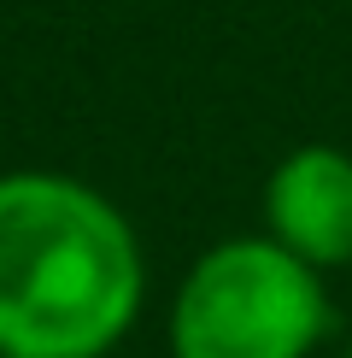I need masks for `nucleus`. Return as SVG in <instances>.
Returning a JSON list of instances; mask_svg holds the SVG:
<instances>
[{
    "label": "nucleus",
    "instance_id": "1",
    "mask_svg": "<svg viewBox=\"0 0 352 358\" xmlns=\"http://www.w3.org/2000/svg\"><path fill=\"white\" fill-rule=\"evenodd\" d=\"M147 259L112 194L0 171V358H106L141 317Z\"/></svg>",
    "mask_w": 352,
    "mask_h": 358
},
{
    "label": "nucleus",
    "instance_id": "2",
    "mask_svg": "<svg viewBox=\"0 0 352 358\" xmlns=\"http://www.w3.org/2000/svg\"><path fill=\"white\" fill-rule=\"evenodd\" d=\"M329 323L323 271L270 235L205 247L170 294L176 358H311Z\"/></svg>",
    "mask_w": 352,
    "mask_h": 358
},
{
    "label": "nucleus",
    "instance_id": "3",
    "mask_svg": "<svg viewBox=\"0 0 352 358\" xmlns=\"http://www.w3.org/2000/svg\"><path fill=\"white\" fill-rule=\"evenodd\" d=\"M264 235L317 271L352 264V153L300 141L264 176Z\"/></svg>",
    "mask_w": 352,
    "mask_h": 358
},
{
    "label": "nucleus",
    "instance_id": "4",
    "mask_svg": "<svg viewBox=\"0 0 352 358\" xmlns=\"http://www.w3.org/2000/svg\"><path fill=\"white\" fill-rule=\"evenodd\" d=\"M346 358H352V341H346Z\"/></svg>",
    "mask_w": 352,
    "mask_h": 358
}]
</instances>
